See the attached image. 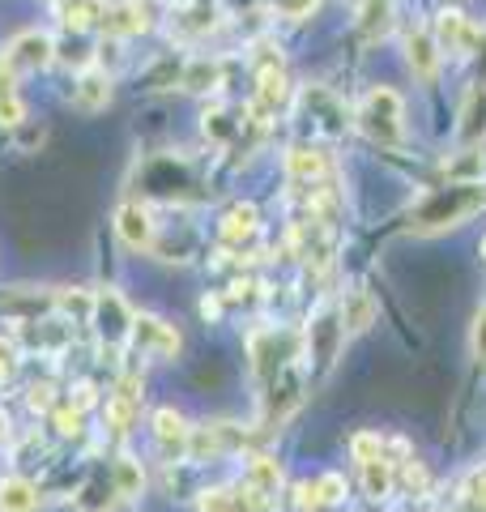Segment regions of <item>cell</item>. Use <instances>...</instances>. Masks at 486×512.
Returning <instances> with one entry per match:
<instances>
[{
    "label": "cell",
    "mask_w": 486,
    "mask_h": 512,
    "mask_svg": "<svg viewBox=\"0 0 486 512\" xmlns=\"http://www.w3.org/2000/svg\"><path fill=\"white\" fill-rule=\"evenodd\" d=\"M354 124L376 141V146H397L401 133H405V107H401V94L388 90V86H376L359 103L354 111Z\"/></svg>",
    "instance_id": "6da1fadb"
},
{
    "label": "cell",
    "mask_w": 486,
    "mask_h": 512,
    "mask_svg": "<svg viewBox=\"0 0 486 512\" xmlns=\"http://www.w3.org/2000/svg\"><path fill=\"white\" fill-rule=\"evenodd\" d=\"M482 205H486V188H482L478 180H469V184H457V188L440 192V197H431V201H427V210L418 214L414 227H418V231L457 227V222H465L469 214H478Z\"/></svg>",
    "instance_id": "7a4b0ae2"
},
{
    "label": "cell",
    "mask_w": 486,
    "mask_h": 512,
    "mask_svg": "<svg viewBox=\"0 0 486 512\" xmlns=\"http://www.w3.org/2000/svg\"><path fill=\"white\" fill-rule=\"evenodd\" d=\"M5 64L13 73H39L47 64H56V39L47 35V30H22V35H13L9 47H5Z\"/></svg>",
    "instance_id": "3957f363"
},
{
    "label": "cell",
    "mask_w": 486,
    "mask_h": 512,
    "mask_svg": "<svg viewBox=\"0 0 486 512\" xmlns=\"http://www.w3.org/2000/svg\"><path fill=\"white\" fill-rule=\"evenodd\" d=\"M158 22V5L154 0H120V5H107L99 26L107 30V39H133V35H145L154 30Z\"/></svg>",
    "instance_id": "277c9868"
},
{
    "label": "cell",
    "mask_w": 486,
    "mask_h": 512,
    "mask_svg": "<svg viewBox=\"0 0 486 512\" xmlns=\"http://www.w3.org/2000/svg\"><path fill=\"white\" fill-rule=\"evenodd\" d=\"M256 99H252V116L256 120H269V116H278V111L290 103V77H286V69H282V56L278 60H269V64H261V73H256Z\"/></svg>",
    "instance_id": "5b68a950"
},
{
    "label": "cell",
    "mask_w": 486,
    "mask_h": 512,
    "mask_svg": "<svg viewBox=\"0 0 486 512\" xmlns=\"http://www.w3.org/2000/svg\"><path fill=\"white\" fill-rule=\"evenodd\" d=\"M90 320L99 325L103 342H124V338H133V312H128V303H124L116 291L94 295V312H90Z\"/></svg>",
    "instance_id": "8992f818"
},
{
    "label": "cell",
    "mask_w": 486,
    "mask_h": 512,
    "mask_svg": "<svg viewBox=\"0 0 486 512\" xmlns=\"http://www.w3.org/2000/svg\"><path fill=\"white\" fill-rule=\"evenodd\" d=\"M133 342L145 355H158V359H175L184 346L175 325H167V320H158V316H133Z\"/></svg>",
    "instance_id": "52a82bcc"
},
{
    "label": "cell",
    "mask_w": 486,
    "mask_h": 512,
    "mask_svg": "<svg viewBox=\"0 0 486 512\" xmlns=\"http://www.w3.org/2000/svg\"><path fill=\"white\" fill-rule=\"evenodd\" d=\"M116 235L124 239V248H133V252H150L154 248V239H158V227H154V218L145 205L137 201H128L116 210Z\"/></svg>",
    "instance_id": "ba28073f"
},
{
    "label": "cell",
    "mask_w": 486,
    "mask_h": 512,
    "mask_svg": "<svg viewBox=\"0 0 486 512\" xmlns=\"http://www.w3.org/2000/svg\"><path fill=\"white\" fill-rule=\"evenodd\" d=\"M440 43H435V35L431 30H410L405 35V60H410V69H414V77L418 82H435V73H440Z\"/></svg>",
    "instance_id": "9c48e42d"
},
{
    "label": "cell",
    "mask_w": 486,
    "mask_h": 512,
    "mask_svg": "<svg viewBox=\"0 0 486 512\" xmlns=\"http://www.w3.org/2000/svg\"><path fill=\"white\" fill-rule=\"evenodd\" d=\"M435 43H440V52H452V56H465L469 47L478 43V30L465 22V13H457V9H444L440 18H435Z\"/></svg>",
    "instance_id": "30bf717a"
},
{
    "label": "cell",
    "mask_w": 486,
    "mask_h": 512,
    "mask_svg": "<svg viewBox=\"0 0 486 512\" xmlns=\"http://www.w3.org/2000/svg\"><path fill=\"white\" fill-rule=\"evenodd\" d=\"M107 103H111V73L99 69V64L81 69L77 82H73V107L77 111H103Z\"/></svg>",
    "instance_id": "8fae6325"
},
{
    "label": "cell",
    "mask_w": 486,
    "mask_h": 512,
    "mask_svg": "<svg viewBox=\"0 0 486 512\" xmlns=\"http://www.w3.org/2000/svg\"><path fill=\"white\" fill-rule=\"evenodd\" d=\"M218 231H222V244L226 248H243V244H252V239H256V231H261V214H256V205L239 201V205L226 210Z\"/></svg>",
    "instance_id": "7c38bea8"
},
{
    "label": "cell",
    "mask_w": 486,
    "mask_h": 512,
    "mask_svg": "<svg viewBox=\"0 0 486 512\" xmlns=\"http://www.w3.org/2000/svg\"><path fill=\"white\" fill-rule=\"evenodd\" d=\"M286 175L295 184H320L324 180V154L316 150V146H290V154H286Z\"/></svg>",
    "instance_id": "4fadbf2b"
},
{
    "label": "cell",
    "mask_w": 486,
    "mask_h": 512,
    "mask_svg": "<svg viewBox=\"0 0 486 512\" xmlns=\"http://www.w3.org/2000/svg\"><path fill=\"white\" fill-rule=\"evenodd\" d=\"M56 295H39V291H5L0 295V312L13 320H39V312H52Z\"/></svg>",
    "instance_id": "5bb4252c"
},
{
    "label": "cell",
    "mask_w": 486,
    "mask_h": 512,
    "mask_svg": "<svg viewBox=\"0 0 486 512\" xmlns=\"http://www.w3.org/2000/svg\"><path fill=\"white\" fill-rule=\"evenodd\" d=\"M371 325H376V299H371L363 286H354V291H346V299H342V329L363 333Z\"/></svg>",
    "instance_id": "9a60e30c"
},
{
    "label": "cell",
    "mask_w": 486,
    "mask_h": 512,
    "mask_svg": "<svg viewBox=\"0 0 486 512\" xmlns=\"http://www.w3.org/2000/svg\"><path fill=\"white\" fill-rule=\"evenodd\" d=\"M103 0H60V26L69 35H86V30L103 18Z\"/></svg>",
    "instance_id": "2e32d148"
},
{
    "label": "cell",
    "mask_w": 486,
    "mask_h": 512,
    "mask_svg": "<svg viewBox=\"0 0 486 512\" xmlns=\"http://www.w3.org/2000/svg\"><path fill=\"white\" fill-rule=\"evenodd\" d=\"M188 423H184V414L175 410V406H162L154 410V436L162 448H188Z\"/></svg>",
    "instance_id": "e0dca14e"
},
{
    "label": "cell",
    "mask_w": 486,
    "mask_h": 512,
    "mask_svg": "<svg viewBox=\"0 0 486 512\" xmlns=\"http://www.w3.org/2000/svg\"><path fill=\"white\" fill-rule=\"evenodd\" d=\"M39 508V491L26 478H5L0 483V512H35Z\"/></svg>",
    "instance_id": "ac0fdd59"
},
{
    "label": "cell",
    "mask_w": 486,
    "mask_h": 512,
    "mask_svg": "<svg viewBox=\"0 0 486 512\" xmlns=\"http://www.w3.org/2000/svg\"><path fill=\"white\" fill-rule=\"evenodd\" d=\"M180 86H184V90H218V86H222V64H218V60H209V56L188 60V64H184Z\"/></svg>",
    "instance_id": "d6986e66"
},
{
    "label": "cell",
    "mask_w": 486,
    "mask_h": 512,
    "mask_svg": "<svg viewBox=\"0 0 486 512\" xmlns=\"http://www.w3.org/2000/svg\"><path fill=\"white\" fill-rule=\"evenodd\" d=\"M248 487L252 491H261V495H278V487H282V466L273 457H252L248 461Z\"/></svg>",
    "instance_id": "ffe728a7"
},
{
    "label": "cell",
    "mask_w": 486,
    "mask_h": 512,
    "mask_svg": "<svg viewBox=\"0 0 486 512\" xmlns=\"http://www.w3.org/2000/svg\"><path fill=\"white\" fill-rule=\"evenodd\" d=\"M137 410H141V402H133V397H124V393H116V397H107V406H103V419H107V427L116 431V436H124L128 427H133V419H137Z\"/></svg>",
    "instance_id": "44dd1931"
},
{
    "label": "cell",
    "mask_w": 486,
    "mask_h": 512,
    "mask_svg": "<svg viewBox=\"0 0 486 512\" xmlns=\"http://www.w3.org/2000/svg\"><path fill=\"white\" fill-rule=\"evenodd\" d=\"M111 483H116V491L124 495V500H137V495H141V483H145L141 461L120 457V461H116V474H111Z\"/></svg>",
    "instance_id": "7402d4cb"
},
{
    "label": "cell",
    "mask_w": 486,
    "mask_h": 512,
    "mask_svg": "<svg viewBox=\"0 0 486 512\" xmlns=\"http://www.w3.org/2000/svg\"><path fill=\"white\" fill-rule=\"evenodd\" d=\"M363 487H367V495H376V500H384V495L393 491V470H388L384 457H376V461H367L363 466Z\"/></svg>",
    "instance_id": "603a6c76"
},
{
    "label": "cell",
    "mask_w": 486,
    "mask_h": 512,
    "mask_svg": "<svg viewBox=\"0 0 486 512\" xmlns=\"http://www.w3.org/2000/svg\"><path fill=\"white\" fill-rule=\"evenodd\" d=\"M205 133L214 141H231L239 133V124L231 120V111H226V107H209L205 111Z\"/></svg>",
    "instance_id": "cb8c5ba5"
},
{
    "label": "cell",
    "mask_w": 486,
    "mask_h": 512,
    "mask_svg": "<svg viewBox=\"0 0 486 512\" xmlns=\"http://www.w3.org/2000/svg\"><path fill=\"white\" fill-rule=\"evenodd\" d=\"M350 457L359 461V466H367V461H376L384 457V440L376 436V431H359V436L350 440Z\"/></svg>",
    "instance_id": "d4e9b609"
},
{
    "label": "cell",
    "mask_w": 486,
    "mask_h": 512,
    "mask_svg": "<svg viewBox=\"0 0 486 512\" xmlns=\"http://www.w3.org/2000/svg\"><path fill=\"white\" fill-rule=\"evenodd\" d=\"M312 491H316V504H342L346 500V478L342 474H324V478L312 483Z\"/></svg>",
    "instance_id": "484cf974"
},
{
    "label": "cell",
    "mask_w": 486,
    "mask_h": 512,
    "mask_svg": "<svg viewBox=\"0 0 486 512\" xmlns=\"http://www.w3.org/2000/svg\"><path fill=\"white\" fill-rule=\"evenodd\" d=\"M482 163H486V158L478 150H465V158H457V163H444V171L452 175V180L469 184V180H478V175H482Z\"/></svg>",
    "instance_id": "4316f807"
},
{
    "label": "cell",
    "mask_w": 486,
    "mask_h": 512,
    "mask_svg": "<svg viewBox=\"0 0 486 512\" xmlns=\"http://www.w3.org/2000/svg\"><path fill=\"white\" fill-rule=\"evenodd\" d=\"M0 124H5V128L26 124V107H22V99H18V90H5V94H0Z\"/></svg>",
    "instance_id": "83f0119b"
},
{
    "label": "cell",
    "mask_w": 486,
    "mask_h": 512,
    "mask_svg": "<svg viewBox=\"0 0 486 512\" xmlns=\"http://www.w3.org/2000/svg\"><path fill=\"white\" fill-rule=\"evenodd\" d=\"M81 414H86V410H77V406H60L52 414V423H56L60 436H77V431H81Z\"/></svg>",
    "instance_id": "f1b7e54d"
},
{
    "label": "cell",
    "mask_w": 486,
    "mask_h": 512,
    "mask_svg": "<svg viewBox=\"0 0 486 512\" xmlns=\"http://www.w3.org/2000/svg\"><path fill=\"white\" fill-rule=\"evenodd\" d=\"M273 9H278L282 13V18H307V13H312L316 9V0H273Z\"/></svg>",
    "instance_id": "f546056e"
},
{
    "label": "cell",
    "mask_w": 486,
    "mask_h": 512,
    "mask_svg": "<svg viewBox=\"0 0 486 512\" xmlns=\"http://www.w3.org/2000/svg\"><path fill=\"white\" fill-rule=\"evenodd\" d=\"M474 355L486 363V303H482L478 316H474Z\"/></svg>",
    "instance_id": "4dcf8cb0"
},
{
    "label": "cell",
    "mask_w": 486,
    "mask_h": 512,
    "mask_svg": "<svg viewBox=\"0 0 486 512\" xmlns=\"http://www.w3.org/2000/svg\"><path fill=\"white\" fill-rule=\"evenodd\" d=\"M30 410H52V384H30Z\"/></svg>",
    "instance_id": "1f68e13d"
},
{
    "label": "cell",
    "mask_w": 486,
    "mask_h": 512,
    "mask_svg": "<svg viewBox=\"0 0 486 512\" xmlns=\"http://www.w3.org/2000/svg\"><path fill=\"white\" fill-rule=\"evenodd\" d=\"M18 128H22V124H18ZM18 146H22V150H35V146H43V128H22Z\"/></svg>",
    "instance_id": "d6a6232c"
},
{
    "label": "cell",
    "mask_w": 486,
    "mask_h": 512,
    "mask_svg": "<svg viewBox=\"0 0 486 512\" xmlns=\"http://www.w3.org/2000/svg\"><path fill=\"white\" fill-rule=\"evenodd\" d=\"M94 393H99V389H94V384H77L73 406H77V410H90V406H94Z\"/></svg>",
    "instance_id": "836d02e7"
},
{
    "label": "cell",
    "mask_w": 486,
    "mask_h": 512,
    "mask_svg": "<svg viewBox=\"0 0 486 512\" xmlns=\"http://www.w3.org/2000/svg\"><path fill=\"white\" fill-rule=\"evenodd\" d=\"M13 367H18V359H13V350L0 342V380H9V376H13Z\"/></svg>",
    "instance_id": "e575fe53"
},
{
    "label": "cell",
    "mask_w": 486,
    "mask_h": 512,
    "mask_svg": "<svg viewBox=\"0 0 486 512\" xmlns=\"http://www.w3.org/2000/svg\"><path fill=\"white\" fill-rule=\"evenodd\" d=\"M218 312H222V303H218V299H201V316H205V320H214Z\"/></svg>",
    "instance_id": "d590c367"
},
{
    "label": "cell",
    "mask_w": 486,
    "mask_h": 512,
    "mask_svg": "<svg viewBox=\"0 0 486 512\" xmlns=\"http://www.w3.org/2000/svg\"><path fill=\"white\" fill-rule=\"evenodd\" d=\"M474 500H478V508L486 512V474L478 478V487H474Z\"/></svg>",
    "instance_id": "8d00e7d4"
},
{
    "label": "cell",
    "mask_w": 486,
    "mask_h": 512,
    "mask_svg": "<svg viewBox=\"0 0 486 512\" xmlns=\"http://www.w3.org/2000/svg\"><path fill=\"white\" fill-rule=\"evenodd\" d=\"M482 261H486V235H482Z\"/></svg>",
    "instance_id": "74e56055"
}]
</instances>
